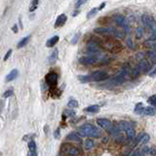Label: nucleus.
Returning a JSON list of instances; mask_svg holds the SVG:
<instances>
[{"label":"nucleus","mask_w":156,"mask_h":156,"mask_svg":"<svg viewBox=\"0 0 156 156\" xmlns=\"http://www.w3.org/2000/svg\"><path fill=\"white\" fill-rule=\"evenodd\" d=\"M151 65L150 63L148 62L146 59H142L140 60V63H139V67L137 68L140 69V72H147L149 69H150Z\"/></svg>","instance_id":"nucleus-10"},{"label":"nucleus","mask_w":156,"mask_h":156,"mask_svg":"<svg viewBox=\"0 0 156 156\" xmlns=\"http://www.w3.org/2000/svg\"><path fill=\"white\" fill-rule=\"evenodd\" d=\"M66 20H67V17H66V15H65V14H62V15H60V16L57 18L56 22H55V26H55V28H58V27H61V26H63V24H66Z\"/></svg>","instance_id":"nucleus-12"},{"label":"nucleus","mask_w":156,"mask_h":156,"mask_svg":"<svg viewBox=\"0 0 156 156\" xmlns=\"http://www.w3.org/2000/svg\"><path fill=\"white\" fill-rule=\"evenodd\" d=\"M97 124L99 125L100 128H103V129H105V130H108V131L109 128L111 127L110 121L108 120V119H105V118H99L97 120Z\"/></svg>","instance_id":"nucleus-11"},{"label":"nucleus","mask_w":156,"mask_h":156,"mask_svg":"<svg viewBox=\"0 0 156 156\" xmlns=\"http://www.w3.org/2000/svg\"><path fill=\"white\" fill-rule=\"evenodd\" d=\"M145 114L146 115H154L155 113H156V109L154 108H152V106H147V108H145Z\"/></svg>","instance_id":"nucleus-23"},{"label":"nucleus","mask_w":156,"mask_h":156,"mask_svg":"<svg viewBox=\"0 0 156 156\" xmlns=\"http://www.w3.org/2000/svg\"><path fill=\"white\" fill-rule=\"evenodd\" d=\"M18 75H19V71H18V69L11 70L10 73H9V74L6 76V81H7V82L13 81V80H15V79L18 77Z\"/></svg>","instance_id":"nucleus-15"},{"label":"nucleus","mask_w":156,"mask_h":156,"mask_svg":"<svg viewBox=\"0 0 156 156\" xmlns=\"http://www.w3.org/2000/svg\"><path fill=\"white\" fill-rule=\"evenodd\" d=\"M149 47H151V49H152L151 51H153V52H155V53H156V42H155V43H151Z\"/></svg>","instance_id":"nucleus-38"},{"label":"nucleus","mask_w":156,"mask_h":156,"mask_svg":"<svg viewBox=\"0 0 156 156\" xmlns=\"http://www.w3.org/2000/svg\"><path fill=\"white\" fill-rule=\"evenodd\" d=\"M125 133H126L127 137H129V139H134L135 137H136V131L133 127H130L129 129L125 131Z\"/></svg>","instance_id":"nucleus-21"},{"label":"nucleus","mask_w":156,"mask_h":156,"mask_svg":"<svg viewBox=\"0 0 156 156\" xmlns=\"http://www.w3.org/2000/svg\"><path fill=\"white\" fill-rule=\"evenodd\" d=\"M79 36H80V34H79V33H77V34H75V36H74V37H73V39L71 40V43H72V44H76V42H77L78 38H79Z\"/></svg>","instance_id":"nucleus-35"},{"label":"nucleus","mask_w":156,"mask_h":156,"mask_svg":"<svg viewBox=\"0 0 156 156\" xmlns=\"http://www.w3.org/2000/svg\"><path fill=\"white\" fill-rule=\"evenodd\" d=\"M106 57L102 56L100 54H92V55H88V56H84L81 57L79 59V63L81 65H85V66H91V65H95V63H105L106 61Z\"/></svg>","instance_id":"nucleus-4"},{"label":"nucleus","mask_w":156,"mask_h":156,"mask_svg":"<svg viewBox=\"0 0 156 156\" xmlns=\"http://www.w3.org/2000/svg\"><path fill=\"white\" fill-rule=\"evenodd\" d=\"M13 95H14V91L13 90H8V91H6L4 94H3V97H4V98H8V97L13 96Z\"/></svg>","instance_id":"nucleus-34"},{"label":"nucleus","mask_w":156,"mask_h":156,"mask_svg":"<svg viewBox=\"0 0 156 156\" xmlns=\"http://www.w3.org/2000/svg\"><path fill=\"white\" fill-rule=\"evenodd\" d=\"M100 10H99V7H95V8H93L92 10L89 12V13L87 14V18L88 19H91V18H93L94 16H96L97 15V13L99 12Z\"/></svg>","instance_id":"nucleus-24"},{"label":"nucleus","mask_w":156,"mask_h":156,"mask_svg":"<svg viewBox=\"0 0 156 156\" xmlns=\"http://www.w3.org/2000/svg\"><path fill=\"white\" fill-rule=\"evenodd\" d=\"M78 134L81 137H100L102 133L97 127L93 126L92 124H84L78 129Z\"/></svg>","instance_id":"nucleus-3"},{"label":"nucleus","mask_w":156,"mask_h":156,"mask_svg":"<svg viewBox=\"0 0 156 156\" xmlns=\"http://www.w3.org/2000/svg\"><path fill=\"white\" fill-rule=\"evenodd\" d=\"M108 78V73L105 71H103V70H98V71H94L93 73L89 74L90 82L91 81L100 82V81L106 80Z\"/></svg>","instance_id":"nucleus-6"},{"label":"nucleus","mask_w":156,"mask_h":156,"mask_svg":"<svg viewBox=\"0 0 156 156\" xmlns=\"http://www.w3.org/2000/svg\"><path fill=\"white\" fill-rule=\"evenodd\" d=\"M113 20H114V22L117 24L119 26H121L122 28H124L125 31L129 34L131 31V28H130L129 22H128V20L126 19V18H125L124 16H122V15H116V16L113 17Z\"/></svg>","instance_id":"nucleus-5"},{"label":"nucleus","mask_w":156,"mask_h":156,"mask_svg":"<svg viewBox=\"0 0 156 156\" xmlns=\"http://www.w3.org/2000/svg\"><path fill=\"white\" fill-rule=\"evenodd\" d=\"M62 152L66 155H69V156H78L80 153V150L75 147L73 145H63L62 146Z\"/></svg>","instance_id":"nucleus-7"},{"label":"nucleus","mask_w":156,"mask_h":156,"mask_svg":"<svg viewBox=\"0 0 156 156\" xmlns=\"http://www.w3.org/2000/svg\"><path fill=\"white\" fill-rule=\"evenodd\" d=\"M149 136L147 134H143V136H142V140H140V143H142V145H145V143H146V142H148V140H149Z\"/></svg>","instance_id":"nucleus-32"},{"label":"nucleus","mask_w":156,"mask_h":156,"mask_svg":"<svg viewBox=\"0 0 156 156\" xmlns=\"http://www.w3.org/2000/svg\"><path fill=\"white\" fill-rule=\"evenodd\" d=\"M55 137H56V139H59L60 137V129H58L56 132H55Z\"/></svg>","instance_id":"nucleus-40"},{"label":"nucleus","mask_w":156,"mask_h":156,"mask_svg":"<svg viewBox=\"0 0 156 156\" xmlns=\"http://www.w3.org/2000/svg\"><path fill=\"white\" fill-rule=\"evenodd\" d=\"M0 155H1V153H0Z\"/></svg>","instance_id":"nucleus-43"},{"label":"nucleus","mask_w":156,"mask_h":156,"mask_svg":"<svg viewBox=\"0 0 156 156\" xmlns=\"http://www.w3.org/2000/svg\"><path fill=\"white\" fill-rule=\"evenodd\" d=\"M148 147H143V148H139V149H136L133 154L131 156H145L146 153L148 152Z\"/></svg>","instance_id":"nucleus-16"},{"label":"nucleus","mask_w":156,"mask_h":156,"mask_svg":"<svg viewBox=\"0 0 156 156\" xmlns=\"http://www.w3.org/2000/svg\"><path fill=\"white\" fill-rule=\"evenodd\" d=\"M103 47H105L108 50L111 51V52H118L122 49L121 44L114 41V40H108V42H106V44L103 45Z\"/></svg>","instance_id":"nucleus-9"},{"label":"nucleus","mask_w":156,"mask_h":156,"mask_svg":"<svg viewBox=\"0 0 156 156\" xmlns=\"http://www.w3.org/2000/svg\"><path fill=\"white\" fill-rule=\"evenodd\" d=\"M100 110V106L99 105H91L85 108V111L90 112V113H96Z\"/></svg>","instance_id":"nucleus-22"},{"label":"nucleus","mask_w":156,"mask_h":156,"mask_svg":"<svg viewBox=\"0 0 156 156\" xmlns=\"http://www.w3.org/2000/svg\"><path fill=\"white\" fill-rule=\"evenodd\" d=\"M148 57H149V59L151 60L152 63H156V53H155V52H153V51H149V52H148Z\"/></svg>","instance_id":"nucleus-29"},{"label":"nucleus","mask_w":156,"mask_h":156,"mask_svg":"<svg viewBox=\"0 0 156 156\" xmlns=\"http://www.w3.org/2000/svg\"><path fill=\"white\" fill-rule=\"evenodd\" d=\"M67 105H68L69 108H78V103L75 100H70Z\"/></svg>","instance_id":"nucleus-31"},{"label":"nucleus","mask_w":156,"mask_h":156,"mask_svg":"<svg viewBox=\"0 0 156 156\" xmlns=\"http://www.w3.org/2000/svg\"><path fill=\"white\" fill-rule=\"evenodd\" d=\"M66 140H71V142H81V137H79L78 134H76V133H74V132H72V133H70V134L67 135Z\"/></svg>","instance_id":"nucleus-14"},{"label":"nucleus","mask_w":156,"mask_h":156,"mask_svg":"<svg viewBox=\"0 0 156 156\" xmlns=\"http://www.w3.org/2000/svg\"><path fill=\"white\" fill-rule=\"evenodd\" d=\"M13 30H14V32H18V26H17V24H15V26H13Z\"/></svg>","instance_id":"nucleus-42"},{"label":"nucleus","mask_w":156,"mask_h":156,"mask_svg":"<svg viewBox=\"0 0 156 156\" xmlns=\"http://www.w3.org/2000/svg\"><path fill=\"white\" fill-rule=\"evenodd\" d=\"M127 44L129 45L130 48H133V44H132V40H131V38H128L127 39Z\"/></svg>","instance_id":"nucleus-39"},{"label":"nucleus","mask_w":156,"mask_h":156,"mask_svg":"<svg viewBox=\"0 0 156 156\" xmlns=\"http://www.w3.org/2000/svg\"><path fill=\"white\" fill-rule=\"evenodd\" d=\"M78 79H79V81L82 82V83H88V82H90L89 75H79Z\"/></svg>","instance_id":"nucleus-27"},{"label":"nucleus","mask_w":156,"mask_h":156,"mask_svg":"<svg viewBox=\"0 0 156 156\" xmlns=\"http://www.w3.org/2000/svg\"><path fill=\"white\" fill-rule=\"evenodd\" d=\"M134 112L136 113V114H142V113L145 112V108H143L142 103H137L136 106H135Z\"/></svg>","instance_id":"nucleus-19"},{"label":"nucleus","mask_w":156,"mask_h":156,"mask_svg":"<svg viewBox=\"0 0 156 156\" xmlns=\"http://www.w3.org/2000/svg\"><path fill=\"white\" fill-rule=\"evenodd\" d=\"M105 4H106V3H105V2H103V3H102V4H100V7H99V10H100H100H103V8H105Z\"/></svg>","instance_id":"nucleus-41"},{"label":"nucleus","mask_w":156,"mask_h":156,"mask_svg":"<svg viewBox=\"0 0 156 156\" xmlns=\"http://www.w3.org/2000/svg\"><path fill=\"white\" fill-rule=\"evenodd\" d=\"M149 76H150V77H155V76H156V67L153 70H152L150 73H149Z\"/></svg>","instance_id":"nucleus-37"},{"label":"nucleus","mask_w":156,"mask_h":156,"mask_svg":"<svg viewBox=\"0 0 156 156\" xmlns=\"http://www.w3.org/2000/svg\"><path fill=\"white\" fill-rule=\"evenodd\" d=\"M94 146V142L92 140H86V142H84V147L86 149H91Z\"/></svg>","instance_id":"nucleus-26"},{"label":"nucleus","mask_w":156,"mask_h":156,"mask_svg":"<svg viewBox=\"0 0 156 156\" xmlns=\"http://www.w3.org/2000/svg\"><path fill=\"white\" fill-rule=\"evenodd\" d=\"M94 31L100 35L115 37L118 39H123L125 37V33L123 31H119L113 27H97V28H95Z\"/></svg>","instance_id":"nucleus-1"},{"label":"nucleus","mask_w":156,"mask_h":156,"mask_svg":"<svg viewBox=\"0 0 156 156\" xmlns=\"http://www.w3.org/2000/svg\"><path fill=\"white\" fill-rule=\"evenodd\" d=\"M143 28L142 26H139L136 29V37H137V39H140L143 36Z\"/></svg>","instance_id":"nucleus-25"},{"label":"nucleus","mask_w":156,"mask_h":156,"mask_svg":"<svg viewBox=\"0 0 156 156\" xmlns=\"http://www.w3.org/2000/svg\"><path fill=\"white\" fill-rule=\"evenodd\" d=\"M29 39H30V35L26 36V37H24V38H23L22 40L19 42V44H18V49H21V48L24 47V46H26L27 43H28Z\"/></svg>","instance_id":"nucleus-20"},{"label":"nucleus","mask_w":156,"mask_h":156,"mask_svg":"<svg viewBox=\"0 0 156 156\" xmlns=\"http://www.w3.org/2000/svg\"><path fill=\"white\" fill-rule=\"evenodd\" d=\"M142 22L145 28H147L151 31L150 36H149V38H148V41H154L156 39V21L151 16L142 15Z\"/></svg>","instance_id":"nucleus-2"},{"label":"nucleus","mask_w":156,"mask_h":156,"mask_svg":"<svg viewBox=\"0 0 156 156\" xmlns=\"http://www.w3.org/2000/svg\"><path fill=\"white\" fill-rule=\"evenodd\" d=\"M38 1H39V0H33V1L31 2L30 7H29V11L30 12H33L34 10H36V8H37V6H38Z\"/></svg>","instance_id":"nucleus-28"},{"label":"nucleus","mask_w":156,"mask_h":156,"mask_svg":"<svg viewBox=\"0 0 156 156\" xmlns=\"http://www.w3.org/2000/svg\"><path fill=\"white\" fill-rule=\"evenodd\" d=\"M46 83L50 87H56L58 84V75L56 72H49L45 77Z\"/></svg>","instance_id":"nucleus-8"},{"label":"nucleus","mask_w":156,"mask_h":156,"mask_svg":"<svg viewBox=\"0 0 156 156\" xmlns=\"http://www.w3.org/2000/svg\"><path fill=\"white\" fill-rule=\"evenodd\" d=\"M58 55H59V51H58V49H55V50L53 51V53L51 54V56L49 57V63H50L51 65H53V63L57 62Z\"/></svg>","instance_id":"nucleus-18"},{"label":"nucleus","mask_w":156,"mask_h":156,"mask_svg":"<svg viewBox=\"0 0 156 156\" xmlns=\"http://www.w3.org/2000/svg\"><path fill=\"white\" fill-rule=\"evenodd\" d=\"M28 156H37V147H36V143L33 140H30L28 142Z\"/></svg>","instance_id":"nucleus-13"},{"label":"nucleus","mask_w":156,"mask_h":156,"mask_svg":"<svg viewBox=\"0 0 156 156\" xmlns=\"http://www.w3.org/2000/svg\"><path fill=\"white\" fill-rule=\"evenodd\" d=\"M147 103H150L151 105H156V95H152V96L147 100Z\"/></svg>","instance_id":"nucleus-30"},{"label":"nucleus","mask_w":156,"mask_h":156,"mask_svg":"<svg viewBox=\"0 0 156 156\" xmlns=\"http://www.w3.org/2000/svg\"><path fill=\"white\" fill-rule=\"evenodd\" d=\"M11 54H12V50H9V51L7 52V54L5 55V57H4V61H7V60L9 59V58H10Z\"/></svg>","instance_id":"nucleus-36"},{"label":"nucleus","mask_w":156,"mask_h":156,"mask_svg":"<svg viewBox=\"0 0 156 156\" xmlns=\"http://www.w3.org/2000/svg\"><path fill=\"white\" fill-rule=\"evenodd\" d=\"M59 39H60V37H59L58 35L53 36V37L50 38L47 42H46V46H47V47H50V48H51V47H54V46L58 43Z\"/></svg>","instance_id":"nucleus-17"},{"label":"nucleus","mask_w":156,"mask_h":156,"mask_svg":"<svg viewBox=\"0 0 156 156\" xmlns=\"http://www.w3.org/2000/svg\"><path fill=\"white\" fill-rule=\"evenodd\" d=\"M87 0H76V3H75V7L76 8H79L81 5H83L84 3H86Z\"/></svg>","instance_id":"nucleus-33"}]
</instances>
